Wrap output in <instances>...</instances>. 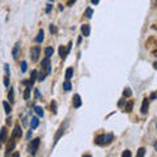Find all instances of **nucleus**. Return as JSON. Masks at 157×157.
I'll list each match as a JSON object with an SVG mask.
<instances>
[{"mask_svg":"<svg viewBox=\"0 0 157 157\" xmlns=\"http://www.w3.org/2000/svg\"><path fill=\"white\" fill-rule=\"evenodd\" d=\"M37 71H33L31 72V75H30V80H29V83H30V85H33L34 84V81L37 80Z\"/></svg>","mask_w":157,"mask_h":157,"instance_id":"obj_15","label":"nucleus"},{"mask_svg":"<svg viewBox=\"0 0 157 157\" xmlns=\"http://www.w3.org/2000/svg\"><path fill=\"white\" fill-rule=\"evenodd\" d=\"M43 37H45V31L41 29L39 31H38V34H37V37H35V42H38V43H41L43 41Z\"/></svg>","mask_w":157,"mask_h":157,"instance_id":"obj_11","label":"nucleus"},{"mask_svg":"<svg viewBox=\"0 0 157 157\" xmlns=\"http://www.w3.org/2000/svg\"><path fill=\"white\" fill-rule=\"evenodd\" d=\"M81 33H83L84 37H89L90 34V26L88 24H84L81 25Z\"/></svg>","mask_w":157,"mask_h":157,"instance_id":"obj_5","label":"nucleus"},{"mask_svg":"<svg viewBox=\"0 0 157 157\" xmlns=\"http://www.w3.org/2000/svg\"><path fill=\"white\" fill-rule=\"evenodd\" d=\"M19 156H20V154H19V153H17V152H16V153H15V154H13V157H19Z\"/></svg>","mask_w":157,"mask_h":157,"instance_id":"obj_40","label":"nucleus"},{"mask_svg":"<svg viewBox=\"0 0 157 157\" xmlns=\"http://www.w3.org/2000/svg\"><path fill=\"white\" fill-rule=\"evenodd\" d=\"M49 65H50V58H45L42 60V63H41V68H42V69H47Z\"/></svg>","mask_w":157,"mask_h":157,"instance_id":"obj_12","label":"nucleus"},{"mask_svg":"<svg viewBox=\"0 0 157 157\" xmlns=\"http://www.w3.org/2000/svg\"><path fill=\"white\" fill-rule=\"evenodd\" d=\"M38 124H39V120H38L37 117H33L31 118V122H30V127L31 130H35L38 127Z\"/></svg>","mask_w":157,"mask_h":157,"instance_id":"obj_9","label":"nucleus"},{"mask_svg":"<svg viewBox=\"0 0 157 157\" xmlns=\"http://www.w3.org/2000/svg\"><path fill=\"white\" fill-rule=\"evenodd\" d=\"M39 139H34L33 142H31V144H30V153L31 154H35V152H37V148H38V145H39Z\"/></svg>","mask_w":157,"mask_h":157,"instance_id":"obj_3","label":"nucleus"},{"mask_svg":"<svg viewBox=\"0 0 157 157\" xmlns=\"http://www.w3.org/2000/svg\"><path fill=\"white\" fill-rule=\"evenodd\" d=\"M132 106H134V102L132 101H128L126 104V106H124V111H126V113H131V110H132Z\"/></svg>","mask_w":157,"mask_h":157,"instance_id":"obj_14","label":"nucleus"},{"mask_svg":"<svg viewBox=\"0 0 157 157\" xmlns=\"http://www.w3.org/2000/svg\"><path fill=\"white\" fill-rule=\"evenodd\" d=\"M21 71L22 72H26V62H22L21 63Z\"/></svg>","mask_w":157,"mask_h":157,"instance_id":"obj_30","label":"nucleus"},{"mask_svg":"<svg viewBox=\"0 0 157 157\" xmlns=\"http://www.w3.org/2000/svg\"><path fill=\"white\" fill-rule=\"evenodd\" d=\"M81 106V98L79 94H75L73 96V108H80Z\"/></svg>","mask_w":157,"mask_h":157,"instance_id":"obj_7","label":"nucleus"},{"mask_svg":"<svg viewBox=\"0 0 157 157\" xmlns=\"http://www.w3.org/2000/svg\"><path fill=\"white\" fill-rule=\"evenodd\" d=\"M3 106H4V111H5L7 114H9L11 110H12V109H11V106H9V104L4 101V102H3Z\"/></svg>","mask_w":157,"mask_h":157,"instance_id":"obj_20","label":"nucleus"},{"mask_svg":"<svg viewBox=\"0 0 157 157\" xmlns=\"http://www.w3.org/2000/svg\"><path fill=\"white\" fill-rule=\"evenodd\" d=\"M113 139H114V135H113V134H108V135H100V136H97V139H96V144H98V145L109 144L110 142H113Z\"/></svg>","mask_w":157,"mask_h":157,"instance_id":"obj_1","label":"nucleus"},{"mask_svg":"<svg viewBox=\"0 0 157 157\" xmlns=\"http://www.w3.org/2000/svg\"><path fill=\"white\" fill-rule=\"evenodd\" d=\"M122 157H131V152H130V151H124L123 154H122Z\"/></svg>","mask_w":157,"mask_h":157,"instance_id":"obj_31","label":"nucleus"},{"mask_svg":"<svg viewBox=\"0 0 157 157\" xmlns=\"http://www.w3.org/2000/svg\"><path fill=\"white\" fill-rule=\"evenodd\" d=\"M67 54H68V51L65 50L64 46H60V47H59V55H60V58H62V59H65Z\"/></svg>","mask_w":157,"mask_h":157,"instance_id":"obj_10","label":"nucleus"},{"mask_svg":"<svg viewBox=\"0 0 157 157\" xmlns=\"http://www.w3.org/2000/svg\"><path fill=\"white\" fill-rule=\"evenodd\" d=\"M34 94H35V98L37 100H41V93L38 89H34Z\"/></svg>","mask_w":157,"mask_h":157,"instance_id":"obj_29","label":"nucleus"},{"mask_svg":"<svg viewBox=\"0 0 157 157\" xmlns=\"http://www.w3.org/2000/svg\"><path fill=\"white\" fill-rule=\"evenodd\" d=\"M4 85H5V86L9 85V79H8V76L4 77Z\"/></svg>","mask_w":157,"mask_h":157,"instance_id":"obj_33","label":"nucleus"},{"mask_svg":"<svg viewBox=\"0 0 157 157\" xmlns=\"http://www.w3.org/2000/svg\"><path fill=\"white\" fill-rule=\"evenodd\" d=\"M34 111H35V114L39 115V117H43V109L41 106H34Z\"/></svg>","mask_w":157,"mask_h":157,"instance_id":"obj_19","label":"nucleus"},{"mask_svg":"<svg viewBox=\"0 0 157 157\" xmlns=\"http://www.w3.org/2000/svg\"><path fill=\"white\" fill-rule=\"evenodd\" d=\"M4 68H5V73H7V76H9V65L5 64V65H4Z\"/></svg>","mask_w":157,"mask_h":157,"instance_id":"obj_34","label":"nucleus"},{"mask_svg":"<svg viewBox=\"0 0 157 157\" xmlns=\"http://www.w3.org/2000/svg\"><path fill=\"white\" fill-rule=\"evenodd\" d=\"M52 54H54V49H52V47H46V50H45V55H46V58H50Z\"/></svg>","mask_w":157,"mask_h":157,"instance_id":"obj_17","label":"nucleus"},{"mask_svg":"<svg viewBox=\"0 0 157 157\" xmlns=\"http://www.w3.org/2000/svg\"><path fill=\"white\" fill-rule=\"evenodd\" d=\"M154 148H156V149H157V142H156V144H154Z\"/></svg>","mask_w":157,"mask_h":157,"instance_id":"obj_43","label":"nucleus"},{"mask_svg":"<svg viewBox=\"0 0 157 157\" xmlns=\"http://www.w3.org/2000/svg\"><path fill=\"white\" fill-rule=\"evenodd\" d=\"M50 30H51V33H54V31H55V28H54V25H50Z\"/></svg>","mask_w":157,"mask_h":157,"instance_id":"obj_38","label":"nucleus"},{"mask_svg":"<svg viewBox=\"0 0 157 157\" xmlns=\"http://www.w3.org/2000/svg\"><path fill=\"white\" fill-rule=\"evenodd\" d=\"M45 76H46L45 73H39V75H38V80H39V81H43V80H45Z\"/></svg>","mask_w":157,"mask_h":157,"instance_id":"obj_32","label":"nucleus"},{"mask_svg":"<svg viewBox=\"0 0 157 157\" xmlns=\"http://www.w3.org/2000/svg\"><path fill=\"white\" fill-rule=\"evenodd\" d=\"M75 1H76V0H69V1H68V4H67V5L72 7V5H73V3H75Z\"/></svg>","mask_w":157,"mask_h":157,"instance_id":"obj_36","label":"nucleus"},{"mask_svg":"<svg viewBox=\"0 0 157 157\" xmlns=\"http://www.w3.org/2000/svg\"><path fill=\"white\" fill-rule=\"evenodd\" d=\"M131 94H132V92H131L130 88H126V89L123 90V96H124V97H131Z\"/></svg>","mask_w":157,"mask_h":157,"instance_id":"obj_25","label":"nucleus"},{"mask_svg":"<svg viewBox=\"0 0 157 157\" xmlns=\"http://www.w3.org/2000/svg\"><path fill=\"white\" fill-rule=\"evenodd\" d=\"M144 154H145V149H144V148H139L138 153H136V157H144Z\"/></svg>","mask_w":157,"mask_h":157,"instance_id":"obj_24","label":"nucleus"},{"mask_svg":"<svg viewBox=\"0 0 157 157\" xmlns=\"http://www.w3.org/2000/svg\"><path fill=\"white\" fill-rule=\"evenodd\" d=\"M30 90H31V86H26V89H25V94H24L25 100H29V97H30Z\"/></svg>","mask_w":157,"mask_h":157,"instance_id":"obj_21","label":"nucleus"},{"mask_svg":"<svg viewBox=\"0 0 157 157\" xmlns=\"http://www.w3.org/2000/svg\"><path fill=\"white\" fill-rule=\"evenodd\" d=\"M72 75H73V68H72V67L67 68V72H65V79H67V80H69V79L72 77Z\"/></svg>","mask_w":157,"mask_h":157,"instance_id":"obj_16","label":"nucleus"},{"mask_svg":"<svg viewBox=\"0 0 157 157\" xmlns=\"http://www.w3.org/2000/svg\"><path fill=\"white\" fill-rule=\"evenodd\" d=\"M153 65H154V68H156V69H157V62H156V63H154V64H153Z\"/></svg>","mask_w":157,"mask_h":157,"instance_id":"obj_42","label":"nucleus"},{"mask_svg":"<svg viewBox=\"0 0 157 157\" xmlns=\"http://www.w3.org/2000/svg\"><path fill=\"white\" fill-rule=\"evenodd\" d=\"M13 148H15V142H12L11 144H8V147H7V153H9Z\"/></svg>","mask_w":157,"mask_h":157,"instance_id":"obj_28","label":"nucleus"},{"mask_svg":"<svg viewBox=\"0 0 157 157\" xmlns=\"http://www.w3.org/2000/svg\"><path fill=\"white\" fill-rule=\"evenodd\" d=\"M63 88H64V90H67V92H69V90L72 89V85L71 83H69V80H65L64 84H63Z\"/></svg>","mask_w":157,"mask_h":157,"instance_id":"obj_18","label":"nucleus"},{"mask_svg":"<svg viewBox=\"0 0 157 157\" xmlns=\"http://www.w3.org/2000/svg\"><path fill=\"white\" fill-rule=\"evenodd\" d=\"M20 136H21V128H20L19 124H16L15 130L12 132V138H20Z\"/></svg>","mask_w":157,"mask_h":157,"instance_id":"obj_8","label":"nucleus"},{"mask_svg":"<svg viewBox=\"0 0 157 157\" xmlns=\"http://www.w3.org/2000/svg\"><path fill=\"white\" fill-rule=\"evenodd\" d=\"M51 8H52V5H51V4H47V8H46V12H47V13H49V12H50V11H51Z\"/></svg>","mask_w":157,"mask_h":157,"instance_id":"obj_35","label":"nucleus"},{"mask_svg":"<svg viewBox=\"0 0 157 157\" xmlns=\"http://www.w3.org/2000/svg\"><path fill=\"white\" fill-rule=\"evenodd\" d=\"M151 98H152V100L156 98V93H152V94H151Z\"/></svg>","mask_w":157,"mask_h":157,"instance_id":"obj_39","label":"nucleus"},{"mask_svg":"<svg viewBox=\"0 0 157 157\" xmlns=\"http://www.w3.org/2000/svg\"><path fill=\"white\" fill-rule=\"evenodd\" d=\"M8 97H9L11 102H13V101H15V94H13V89H12V88H11L9 93H8Z\"/></svg>","mask_w":157,"mask_h":157,"instance_id":"obj_27","label":"nucleus"},{"mask_svg":"<svg viewBox=\"0 0 157 157\" xmlns=\"http://www.w3.org/2000/svg\"><path fill=\"white\" fill-rule=\"evenodd\" d=\"M98 3H100V0H92V4H93V5H97Z\"/></svg>","mask_w":157,"mask_h":157,"instance_id":"obj_37","label":"nucleus"},{"mask_svg":"<svg viewBox=\"0 0 157 157\" xmlns=\"http://www.w3.org/2000/svg\"><path fill=\"white\" fill-rule=\"evenodd\" d=\"M156 5H157V0H156Z\"/></svg>","mask_w":157,"mask_h":157,"instance_id":"obj_44","label":"nucleus"},{"mask_svg":"<svg viewBox=\"0 0 157 157\" xmlns=\"http://www.w3.org/2000/svg\"><path fill=\"white\" fill-rule=\"evenodd\" d=\"M83 157H92V156H90V154H84Z\"/></svg>","mask_w":157,"mask_h":157,"instance_id":"obj_41","label":"nucleus"},{"mask_svg":"<svg viewBox=\"0 0 157 157\" xmlns=\"http://www.w3.org/2000/svg\"><path fill=\"white\" fill-rule=\"evenodd\" d=\"M148 108H149V102H148V98L143 100V105H142V114H147Z\"/></svg>","mask_w":157,"mask_h":157,"instance_id":"obj_6","label":"nucleus"},{"mask_svg":"<svg viewBox=\"0 0 157 157\" xmlns=\"http://www.w3.org/2000/svg\"><path fill=\"white\" fill-rule=\"evenodd\" d=\"M7 140V128L3 127L1 128V142H5Z\"/></svg>","mask_w":157,"mask_h":157,"instance_id":"obj_23","label":"nucleus"},{"mask_svg":"<svg viewBox=\"0 0 157 157\" xmlns=\"http://www.w3.org/2000/svg\"><path fill=\"white\" fill-rule=\"evenodd\" d=\"M39 52H41V49L38 46L31 47V50H30V58H31V60H33V62H37V60H38V58H39Z\"/></svg>","mask_w":157,"mask_h":157,"instance_id":"obj_2","label":"nucleus"},{"mask_svg":"<svg viewBox=\"0 0 157 157\" xmlns=\"http://www.w3.org/2000/svg\"><path fill=\"white\" fill-rule=\"evenodd\" d=\"M85 16L88 17V19H92V16H93V9L92 8H86L85 9Z\"/></svg>","mask_w":157,"mask_h":157,"instance_id":"obj_22","label":"nucleus"},{"mask_svg":"<svg viewBox=\"0 0 157 157\" xmlns=\"http://www.w3.org/2000/svg\"><path fill=\"white\" fill-rule=\"evenodd\" d=\"M20 46H21V42H20V41H19V42H16L15 47H13L12 56H13V58H15V59H17V58H19V55H20V49H21V47H20Z\"/></svg>","mask_w":157,"mask_h":157,"instance_id":"obj_4","label":"nucleus"},{"mask_svg":"<svg viewBox=\"0 0 157 157\" xmlns=\"http://www.w3.org/2000/svg\"><path fill=\"white\" fill-rule=\"evenodd\" d=\"M51 111L54 113V114H56V113H58V110H56V102L55 101L51 102Z\"/></svg>","mask_w":157,"mask_h":157,"instance_id":"obj_26","label":"nucleus"},{"mask_svg":"<svg viewBox=\"0 0 157 157\" xmlns=\"http://www.w3.org/2000/svg\"><path fill=\"white\" fill-rule=\"evenodd\" d=\"M65 126H67V123H65L64 126H62V127H60V128H59V132L56 134V136H55V143H54V144H56V142H58V140H59V138H60V136H62V134L64 132Z\"/></svg>","mask_w":157,"mask_h":157,"instance_id":"obj_13","label":"nucleus"}]
</instances>
